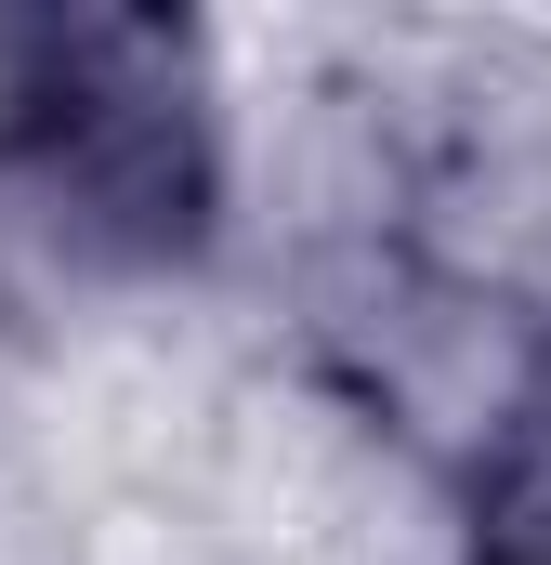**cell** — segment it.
<instances>
[{"instance_id": "1", "label": "cell", "mask_w": 551, "mask_h": 565, "mask_svg": "<svg viewBox=\"0 0 551 565\" xmlns=\"http://www.w3.org/2000/svg\"><path fill=\"white\" fill-rule=\"evenodd\" d=\"M433 513H446V565H551V355H539V382L433 473Z\"/></svg>"}]
</instances>
